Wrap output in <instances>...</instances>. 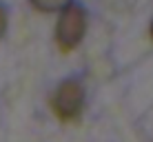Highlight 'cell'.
<instances>
[{
	"label": "cell",
	"mask_w": 153,
	"mask_h": 142,
	"mask_svg": "<svg viewBox=\"0 0 153 142\" xmlns=\"http://www.w3.org/2000/svg\"><path fill=\"white\" fill-rule=\"evenodd\" d=\"M87 31V13L80 4L71 2L60 11V20L56 27V42L62 51H71L82 42Z\"/></svg>",
	"instance_id": "6da1fadb"
},
{
	"label": "cell",
	"mask_w": 153,
	"mask_h": 142,
	"mask_svg": "<svg viewBox=\"0 0 153 142\" xmlns=\"http://www.w3.org/2000/svg\"><path fill=\"white\" fill-rule=\"evenodd\" d=\"M82 107H84V87L78 80H65L51 98L53 113L65 122H73L80 118Z\"/></svg>",
	"instance_id": "7a4b0ae2"
},
{
	"label": "cell",
	"mask_w": 153,
	"mask_h": 142,
	"mask_svg": "<svg viewBox=\"0 0 153 142\" xmlns=\"http://www.w3.org/2000/svg\"><path fill=\"white\" fill-rule=\"evenodd\" d=\"M73 0H31L33 9L38 11H45V13H56V11H62L67 4H71Z\"/></svg>",
	"instance_id": "3957f363"
},
{
	"label": "cell",
	"mask_w": 153,
	"mask_h": 142,
	"mask_svg": "<svg viewBox=\"0 0 153 142\" xmlns=\"http://www.w3.org/2000/svg\"><path fill=\"white\" fill-rule=\"evenodd\" d=\"M4 31H7V9L0 4V38L4 36Z\"/></svg>",
	"instance_id": "277c9868"
},
{
	"label": "cell",
	"mask_w": 153,
	"mask_h": 142,
	"mask_svg": "<svg viewBox=\"0 0 153 142\" xmlns=\"http://www.w3.org/2000/svg\"><path fill=\"white\" fill-rule=\"evenodd\" d=\"M151 36H153V22H151Z\"/></svg>",
	"instance_id": "5b68a950"
}]
</instances>
